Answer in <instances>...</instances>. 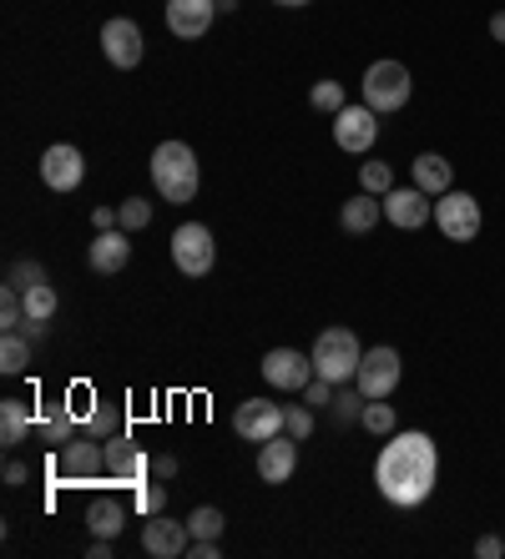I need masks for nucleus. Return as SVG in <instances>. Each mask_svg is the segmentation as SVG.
I'll return each instance as SVG.
<instances>
[{
	"instance_id": "nucleus-42",
	"label": "nucleus",
	"mask_w": 505,
	"mask_h": 559,
	"mask_svg": "<svg viewBox=\"0 0 505 559\" xmlns=\"http://www.w3.org/2000/svg\"><path fill=\"white\" fill-rule=\"evenodd\" d=\"M152 474H157V479H173V474H177V459L173 454H157V459H152Z\"/></svg>"
},
{
	"instance_id": "nucleus-46",
	"label": "nucleus",
	"mask_w": 505,
	"mask_h": 559,
	"mask_svg": "<svg viewBox=\"0 0 505 559\" xmlns=\"http://www.w3.org/2000/svg\"><path fill=\"white\" fill-rule=\"evenodd\" d=\"M273 5H308V0H273Z\"/></svg>"
},
{
	"instance_id": "nucleus-43",
	"label": "nucleus",
	"mask_w": 505,
	"mask_h": 559,
	"mask_svg": "<svg viewBox=\"0 0 505 559\" xmlns=\"http://www.w3.org/2000/svg\"><path fill=\"white\" fill-rule=\"evenodd\" d=\"M86 555H92V559H107L111 555V539H102V534H96L92 545H86Z\"/></svg>"
},
{
	"instance_id": "nucleus-36",
	"label": "nucleus",
	"mask_w": 505,
	"mask_h": 559,
	"mask_svg": "<svg viewBox=\"0 0 505 559\" xmlns=\"http://www.w3.org/2000/svg\"><path fill=\"white\" fill-rule=\"evenodd\" d=\"M5 283H11V287H21V293H26V287L46 283V267H40V262H11V273H5Z\"/></svg>"
},
{
	"instance_id": "nucleus-5",
	"label": "nucleus",
	"mask_w": 505,
	"mask_h": 559,
	"mask_svg": "<svg viewBox=\"0 0 505 559\" xmlns=\"http://www.w3.org/2000/svg\"><path fill=\"white\" fill-rule=\"evenodd\" d=\"M435 227L445 233V242H475L480 227H485V217H480V202L470 192H445L435 197Z\"/></svg>"
},
{
	"instance_id": "nucleus-39",
	"label": "nucleus",
	"mask_w": 505,
	"mask_h": 559,
	"mask_svg": "<svg viewBox=\"0 0 505 559\" xmlns=\"http://www.w3.org/2000/svg\"><path fill=\"white\" fill-rule=\"evenodd\" d=\"M187 555H192V559H223V545H218V539H192V545H187Z\"/></svg>"
},
{
	"instance_id": "nucleus-8",
	"label": "nucleus",
	"mask_w": 505,
	"mask_h": 559,
	"mask_svg": "<svg viewBox=\"0 0 505 559\" xmlns=\"http://www.w3.org/2000/svg\"><path fill=\"white\" fill-rule=\"evenodd\" d=\"M263 378L283 393H304L314 383V353L298 348H268L263 353Z\"/></svg>"
},
{
	"instance_id": "nucleus-25",
	"label": "nucleus",
	"mask_w": 505,
	"mask_h": 559,
	"mask_svg": "<svg viewBox=\"0 0 505 559\" xmlns=\"http://www.w3.org/2000/svg\"><path fill=\"white\" fill-rule=\"evenodd\" d=\"M21 302H26V318H40V323H51L56 308H61V298H56V287L51 283H36L21 293Z\"/></svg>"
},
{
	"instance_id": "nucleus-22",
	"label": "nucleus",
	"mask_w": 505,
	"mask_h": 559,
	"mask_svg": "<svg viewBox=\"0 0 505 559\" xmlns=\"http://www.w3.org/2000/svg\"><path fill=\"white\" fill-rule=\"evenodd\" d=\"M121 524H127V504H117V499H107V495L86 504V530H92V534H102V539H117Z\"/></svg>"
},
{
	"instance_id": "nucleus-4",
	"label": "nucleus",
	"mask_w": 505,
	"mask_h": 559,
	"mask_svg": "<svg viewBox=\"0 0 505 559\" xmlns=\"http://www.w3.org/2000/svg\"><path fill=\"white\" fill-rule=\"evenodd\" d=\"M364 358V343L354 338V328H324L319 343H314V373L329 378V383H354Z\"/></svg>"
},
{
	"instance_id": "nucleus-40",
	"label": "nucleus",
	"mask_w": 505,
	"mask_h": 559,
	"mask_svg": "<svg viewBox=\"0 0 505 559\" xmlns=\"http://www.w3.org/2000/svg\"><path fill=\"white\" fill-rule=\"evenodd\" d=\"M92 227H96V233H111V227H121L117 207H96V212H92Z\"/></svg>"
},
{
	"instance_id": "nucleus-31",
	"label": "nucleus",
	"mask_w": 505,
	"mask_h": 559,
	"mask_svg": "<svg viewBox=\"0 0 505 559\" xmlns=\"http://www.w3.org/2000/svg\"><path fill=\"white\" fill-rule=\"evenodd\" d=\"M389 187H395V167H389V162H364L360 167V192L385 197Z\"/></svg>"
},
{
	"instance_id": "nucleus-30",
	"label": "nucleus",
	"mask_w": 505,
	"mask_h": 559,
	"mask_svg": "<svg viewBox=\"0 0 505 559\" xmlns=\"http://www.w3.org/2000/svg\"><path fill=\"white\" fill-rule=\"evenodd\" d=\"M0 328H5V333H21V328H26V302H21V287H11V283L0 293Z\"/></svg>"
},
{
	"instance_id": "nucleus-17",
	"label": "nucleus",
	"mask_w": 505,
	"mask_h": 559,
	"mask_svg": "<svg viewBox=\"0 0 505 559\" xmlns=\"http://www.w3.org/2000/svg\"><path fill=\"white\" fill-rule=\"evenodd\" d=\"M146 468H152V459L137 449L127 433H117V439H107V474L111 484H127V489H137V484L146 479Z\"/></svg>"
},
{
	"instance_id": "nucleus-20",
	"label": "nucleus",
	"mask_w": 505,
	"mask_h": 559,
	"mask_svg": "<svg viewBox=\"0 0 505 559\" xmlns=\"http://www.w3.org/2000/svg\"><path fill=\"white\" fill-rule=\"evenodd\" d=\"M379 217H385V197H374V192H354L344 207H339V227H344V233H354V237L374 233V227H379Z\"/></svg>"
},
{
	"instance_id": "nucleus-34",
	"label": "nucleus",
	"mask_w": 505,
	"mask_h": 559,
	"mask_svg": "<svg viewBox=\"0 0 505 559\" xmlns=\"http://www.w3.org/2000/svg\"><path fill=\"white\" fill-rule=\"evenodd\" d=\"M283 433H293V439L304 443L308 433H314V408H308V404H293V408H283Z\"/></svg>"
},
{
	"instance_id": "nucleus-12",
	"label": "nucleus",
	"mask_w": 505,
	"mask_h": 559,
	"mask_svg": "<svg viewBox=\"0 0 505 559\" xmlns=\"http://www.w3.org/2000/svg\"><path fill=\"white\" fill-rule=\"evenodd\" d=\"M142 26L137 21H127V15H111L107 26H102V56H107L117 71H132V66H142Z\"/></svg>"
},
{
	"instance_id": "nucleus-7",
	"label": "nucleus",
	"mask_w": 505,
	"mask_h": 559,
	"mask_svg": "<svg viewBox=\"0 0 505 559\" xmlns=\"http://www.w3.org/2000/svg\"><path fill=\"white\" fill-rule=\"evenodd\" d=\"M399 373H404V364H399V348L379 343V348H364L360 373H354V389H360L364 399H389V393L399 389Z\"/></svg>"
},
{
	"instance_id": "nucleus-38",
	"label": "nucleus",
	"mask_w": 505,
	"mask_h": 559,
	"mask_svg": "<svg viewBox=\"0 0 505 559\" xmlns=\"http://www.w3.org/2000/svg\"><path fill=\"white\" fill-rule=\"evenodd\" d=\"M475 555L480 559H501L505 555V539H501V534H480V539H475Z\"/></svg>"
},
{
	"instance_id": "nucleus-33",
	"label": "nucleus",
	"mask_w": 505,
	"mask_h": 559,
	"mask_svg": "<svg viewBox=\"0 0 505 559\" xmlns=\"http://www.w3.org/2000/svg\"><path fill=\"white\" fill-rule=\"evenodd\" d=\"M364 404H369V399H364L360 389H344V383L333 389V418H339V424H349V418H360V414H364Z\"/></svg>"
},
{
	"instance_id": "nucleus-35",
	"label": "nucleus",
	"mask_w": 505,
	"mask_h": 559,
	"mask_svg": "<svg viewBox=\"0 0 505 559\" xmlns=\"http://www.w3.org/2000/svg\"><path fill=\"white\" fill-rule=\"evenodd\" d=\"M137 509H142V520L162 514V509H167V489H162V484H137Z\"/></svg>"
},
{
	"instance_id": "nucleus-6",
	"label": "nucleus",
	"mask_w": 505,
	"mask_h": 559,
	"mask_svg": "<svg viewBox=\"0 0 505 559\" xmlns=\"http://www.w3.org/2000/svg\"><path fill=\"white\" fill-rule=\"evenodd\" d=\"M173 262H177V273H187V277H208L218 262L213 233H208L202 222H183L173 233Z\"/></svg>"
},
{
	"instance_id": "nucleus-1",
	"label": "nucleus",
	"mask_w": 505,
	"mask_h": 559,
	"mask_svg": "<svg viewBox=\"0 0 505 559\" xmlns=\"http://www.w3.org/2000/svg\"><path fill=\"white\" fill-rule=\"evenodd\" d=\"M374 484L395 509H420L439 484V449L420 429H395L374 459Z\"/></svg>"
},
{
	"instance_id": "nucleus-9",
	"label": "nucleus",
	"mask_w": 505,
	"mask_h": 559,
	"mask_svg": "<svg viewBox=\"0 0 505 559\" xmlns=\"http://www.w3.org/2000/svg\"><path fill=\"white\" fill-rule=\"evenodd\" d=\"M107 468V443L96 439V433H86V439H71L67 449H56V474L71 484L81 479H96Z\"/></svg>"
},
{
	"instance_id": "nucleus-41",
	"label": "nucleus",
	"mask_w": 505,
	"mask_h": 559,
	"mask_svg": "<svg viewBox=\"0 0 505 559\" xmlns=\"http://www.w3.org/2000/svg\"><path fill=\"white\" fill-rule=\"evenodd\" d=\"M26 479H31V468L21 464V459H11V464H5V484H11V489H21Z\"/></svg>"
},
{
	"instance_id": "nucleus-23",
	"label": "nucleus",
	"mask_w": 505,
	"mask_h": 559,
	"mask_svg": "<svg viewBox=\"0 0 505 559\" xmlns=\"http://www.w3.org/2000/svg\"><path fill=\"white\" fill-rule=\"evenodd\" d=\"M26 433H31V404L26 399H0V443L15 449Z\"/></svg>"
},
{
	"instance_id": "nucleus-26",
	"label": "nucleus",
	"mask_w": 505,
	"mask_h": 559,
	"mask_svg": "<svg viewBox=\"0 0 505 559\" xmlns=\"http://www.w3.org/2000/svg\"><path fill=\"white\" fill-rule=\"evenodd\" d=\"M308 106L314 111H324V117H339L349 106V92L339 86V81H314V92H308Z\"/></svg>"
},
{
	"instance_id": "nucleus-18",
	"label": "nucleus",
	"mask_w": 505,
	"mask_h": 559,
	"mask_svg": "<svg viewBox=\"0 0 505 559\" xmlns=\"http://www.w3.org/2000/svg\"><path fill=\"white\" fill-rule=\"evenodd\" d=\"M293 468H298V439H293V433H273V439L258 449V479L289 484Z\"/></svg>"
},
{
	"instance_id": "nucleus-2",
	"label": "nucleus",
	"mask_w": 505,
	"mask_h": 559,
	"mask_svg": "<svg viewBox=\"0 0 505 559\" xmlns=\"http://www.w3.org/2000/svg\"><path fill=\"white\" fill-rule=\"evenodd\" d=\"M146 167H152V187H157L162 202H177V207H183V202L198 197L202 171H198V156H192L187 142H162Z\"/></svg>"
},
{
	"instance_id": "nucleus-10",
	"label": "nucleus",
	"mask_w": 505,
	"mask_h": 559,
	"mask_svg": "<svg viewBox=\"0 0 505 559\" xmlns=\"http://www.w3.org/2000/svg\"><path fill=\"white\" fill-rule=\"evenodd\" d=\"M333 142H339V152H369L374 142H379V111H369V106H354L349 102L339 117H333Z\"/></svg>"
},
{
	"instance_id": "nucleus-13",
	"label": "nucleus",
	"mask_w": 505,
	"mask_h": 559,
	"mask_svg": "<svg viewBox=\"0 0 505 559\" xmlns=\"http://www.w3.org/2000/svg\"><path fill=\"white\" fill-rule=\"evenodd\" d=\"M385 217L395 222V227H404V233H420L430 217H435V197L420 192V187H389L385 192Z\"/></svg>"
},
{
	"instance_id": "nucleus-21",
	"label": "nucleus",
	"mask_w": 505,
	"mask_h": 559,
	"mask_svg": "<svg viewBox=\"0 0 505 559\" xmlns=\"http://www.w3.org/2000/svg\"><path fill=\"white\" fill-rule=\"evenodd\" d=\"M410 171H414V187H420V192H430V197H445L455 187V167L439 152H420L410 162Z\"/></svg>"
},
{
	"instance_id": "nucleus-29",
	"label": "nucleus",
	"mask_w": 505,
	"mask_h": 559,
	"mask_svg": "<svg viewBox=\"0 0 505 559\" xmlns=\"http://www.w3.org/2000/svg\"><path fill=\"white\" fill-rule=\"evenodd\" d=\"M187 530H192V539H223L227 520H223V509H218V504H202V509H192Z\"/></svg>"
},
{
	"instance_id": "nucleus-15",
	"label": "nucleus",
	"mask_w": 505,
	"mask_h": 559,
	"mask_svg": "<svg viewBox=\"0 0 505 559\" xmlns=\"http://www.w3.org/2000/svg\"><path fill=\"white\" fill-rule=\"evenodd\" d=\"M187 545H192V530H187V520L152 514V520L142 524V549L152 559H177V555H187Z\"/></svg>"
},
{
	"instance_id": "nucleus-27",
	"label": "nucleus",
	"mask_w": 505,
	"mask_h": 559,
	"mask_svg": "<svg viewBox=\"0 0 505 559\" xmlns=\"http://www.w3.org/2000/svg\"><path fill=\"white\" fill-rule=\"evenodd\" d=\"M31 368V343L21 333H5L0 338V373H26Z\"/></svg>"
},
{
	"instance_id": "nucleus-14",
	"label": "nucleus",
	"mask_w": 505,
	"mask_h": 559,
	"mask_svg": "<svg viewBox=\"0 0 505 559\" xmlns=\"http://www.w3.org/2000/svg\"><path fill=\"white\" fill-rule=\"evenodd\" d=\"M233 429L248 443H268L273 433H283V404H273V399H243L238 414H233Z\"/></svg>"
},
{
	"instance_id": "nucleus-11",
	"label": "nucleus",
	"mask_w": 505,
	"mask_h": 559,
	"mask_svg": "<svg viewBox=\"0 0 505 559\" xmlns=\"http://www.w3.org/2000/svg\"><path fill=\"white\" fill-rule=\"evenodd\" d=\"M81 177H86V156L71 142H56L40 152V182L51 187V192H77Z\"/></svg>"
},
{
	"instance_id": "nucleus-16",
	"label": "nucleus",
	"mask_w": 505,
	"mask_h": 559,
	"mask_svg": "<svg viewBox=\"0 0 505 559\" xmlns=\"http://www.w3.org/2000/svg\"><path fill=\"white\" fill-rule=\"evenodd\" d=\"M218 15V0H167V31L177 40H202Z\"/></svg>"
},
{
	"instance_id": "nucleus-28",
	"label": "nucleus",
	"mask_w": 505,
	"mask_h": 559,
	"mask_svg": "<svg viewBox=\"0 0 505 559\" xmlns=\"http://www.w3.org/2000/svg\"><path fill=\"white\" fill-rule=\"evenodd\" d=\"M86 433H96L102 443L117 439V433H127V429H121V408L117 404H96L92 414H86Z\"/></svg>"
},
{
	"instance_id": "nucleus-32",
	"label": "nucleus",
	"mask_w": 505,
	"mask_h": 559,
	"mask_svg": "<svg viewBox=\"0 0 505 559\" xmlns=\"http://www.w3.org/2000/svg\"><path fill=\"white\" fill-rule=\"evenodd\" d=\"M117 217H121V233H142L146 222H152V202L146 197H127L117 207Z\"/></svg>"
},
{
	"instance_id": "nucleus-19",
	"label": "nucleus",
	"mask_w": 505,
	"mask_h": 559,
	"mask_svg": "<svg viewBox=\"0 0 505 559\" xmlns=\"http://www.w3.org/2000/svg\"><path fill=\"white\" fill-rule=\"evenodd\" d=\"M86 262H92V273H102V277L121 273V267L132 262V233H121V227H111V233H96L92 248H86Z\"/></svg>"
},
{
	"instance_id": "nucleus-44",
	"label": "nucleus",
	"mask_w": 505,
	"mask_h": 559,
	"mask_svg": "<svg viewBox=\"0 0 505 559\" xmlns=\"http://www.w3.org/2000/svg\"><path fill=\"white\" fill-rule=\"evenodd\" d=\"M491 40H501V46H505V11L491 15Z\"/></svg>"
},
{
	"instance_id": "nucleus-37",
	"label": "nucleus",
	"mask_w": 505,
	"mask_h": 559,
	"mask_svg": "<svg viewBox=\"0 0 505 559\" xmlns=\"http://www.w3.org/2000/svg\"><path fill=\"white\" fill-rule=\"evenodd\" d=\"M333 389H339V383H329V378L314 373V383L304 389V404H308V408H329V404H333Z\"/></svg>"
},
{
	"instance_id": "nucleus-3",
	"label": "nucleus",
	"mask_w": 505,
	"mask_h": 559,
	"mask_svg": "<svg viewBox=\"0 0 505 559\" xmlns=\"http://www.w3.org/2000/svg\"><path fill=\"white\" fill-rule=\"evenodd\" d=\"M360 92H364V106H369V111L395 117V111H404V106H410V96H414L410 66H404V61H374L369 71H364Z\"/></svg>"
},
{
	"instance_id": "nucleus-45",
	"label": "nucleus",
	"mask_w": 505,
	"mask_h": 559,
	"mask_svg": "<svg viewBox=\"0 0 505 559\" xmlns=\"http://www.w3.org/2000/svg\"><path fill=\"white\" fill-rule=\"evenodd\" d=\"M233 5H238V0H218V11H233Z\"/></svg>"
},
{
	"instance_id": "nucleus-24",
	"label": "nucleus",
	"mask_w": 505,
	"mask_h": 559,
	"mask_svg": "<svg viewBox=\"0 0 505 559\" xmlns=\"http://www.w3.org/2000/svg\"><path fill=\"white\" fill-rule=\"evenodd\" d=\"M360 429L374 433V439H389V433L399 429V424H395V404H385V399H369V404H364V414H360Z\"/></svg>"
}]
</instances>
